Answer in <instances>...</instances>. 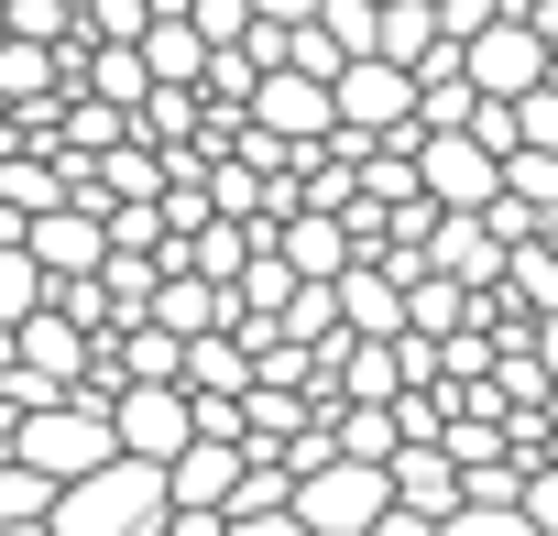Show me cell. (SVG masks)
I'll list each match as a JSON object with an SVG mask.
<instances>
[{
	"mask_svg": "<svg viewBox=\"0 0 558 536\" xmlns=\"http://www.w3.org/2000/svg\"><path fill=\"white\" fill-rule=\"evenodd\" d=\"M45 525H56V536H154V525H165V471H154V460H121V449H110L99 471L56 482Z\"/></svg>",
	"mask_w": 558,
	"mask_h": 536,
	"instance_id": "cell-1",
	"label": "cell"
},
{
	"mask_svg": "<svg viewBox=\"0 0 558 536\" xmlns=\"http://www.w3.org/2000/svg\"><path fill=\"white\" fill-rule=\"evenodd\" d=\"M12 460L45 471V482H77L110 460V405L99 394H56V405H23L12 416Z\"/></svg>",
	"mask_w": 558,
	"mask_h": 536,
	"instance_id": "cell-2",
	"label": "cell"
},
{
	"mask_svg": "<svg viewBox=\"0 0 558 536\" xmlns=\"http://www.w3.org/2000/svg\"><path fill=\"white\" fill-rule=\"evenodd\" d=\"M395 492H384V460H318V471H296L286 482V514H296V536H362L373 514H384Z\"/></svg>",
	"mask_w": 558,
	"mask_h": 536,
	"instance_id": "cell-3",
	"label": "cell"
},
{
	"mask_svg": "<svg viewBox=\"0 0 558 536\" xmlns=\"http://www.w3.org/2000/svg\"><path fill=\"white\" fill-rule=\"evenodd\" d=\"M329 132H362V143H416V77L384 66V56H351L329 77Z\"/></svg>",
	"mask_w": 558,
	"mask_h": 536,
	"instance_id": "cell-4",
	"label": "cell"
},
{
	"mask_svg": "<svg viewBox=\"0 0 558 536\" xmlns=\"http://www.w3.org/2000/svg\"><path fill=\"white\" fill-rule=\"evenodd\" d=\"M460 77H471L482 99H525L536 77H558V56H547V34H536V23L493 12L482 34H460Z\"/></svg>",
	"mask_w": 558,
	"mask_h": 536,
	"instance_id": "cell-5",
	"label": "cell"
},
{
	"mask_svg": "<svg viewBox=\"0 0 558 536\" xmlns=\"http://www.w3.org/2000/svg\"><path fill=\"white\" fill-rule=\"evenodd\" d=\"M186 438H197V427H186V394H175V383H110V449H121V460H154V471H165Z\"/></svg>",
	"mask_w": 558,
	"mask_h": 536,
	"instance_id": "cell-6",
	"label": "cell"
},
{
	"mask_svg": "<svg viewBox=\"0 0 558 536\" xmlns=\"http://www.w3.org/2000/svg\"><path fill=\"white\" fill-rule=\"evenodd\" d=\"M405 165H416V197H427V208H482L504 154H482L471 132H416V143H405Z\"/></svg>",
	"mask_w": 558,
	"mask_h": 536,
	"instance_id": "cell-7",
	"label": "cell"
},
{
	"mask_svg": "<svg viewBox=\"0 0 558 536\" xmlns=\"http://www.w3.org/2000/svg\"><path fill=\"white\" fill-rule=\"evenodd\" d=\"M241 121L274 132V143H329V88H318V77H286V66H263L252 99H241Z\"/></svg>",
	"mask_w": 558,
	"mask_h": 536,
	"instance_id": "cell-8",
	"label": "cell"
},
{
	"mask_svg": "<svg viewBox=\"0 0 558 536\" xmlns=\"http://www.w3.org/2000/svg\"><path fill=\"white\" fill-rule=\"evenodd\" d=\"M427 275H449V285L493 296V275H504V241H493L471 208H438V219H427Z\"/></svg>",
	"mask_w": 558,
	"mask_h": 536,
	"instance_id": "cell-9",
	"label": "cell"
},
{
	"mask_svg": "<svg viewBox=\"0 0 558 536\" xmlns=\"http://www.w3.org/2000/svg\"><path fill=\"white\" fill-rule=\"evenodd\" d=\"M329 307H340V329H351V340H395V329H405V285L384 275V263H362V252L329 275Z\"/></svg>",
	"mask_w": 558,
	"mask_h": 536,
	"instance_id": "cell-10",
	"label": "cell"
},
{
	"mask_svg": "<svg viewBox=\"0 0 558 536\" xmlns=\"http://www.w3.org/2000/svg\"><path fill=\"white\" fill-rule=\"evenodd\" d=\"M23 252L45 263V285H56V275H88V263H99V208H77V197L34 208V219H23Z\"/></svg>",
	"mask_w": 558,
	"mask_h": 536,
	"instance_id": "cell-11",
	"label": "cell"
},
{
	"mask_svg": "<svg viewBox=\"0 0 558 536\" xmlns=\"http://www.w3.org/2000/svg\"><path fill=\"white\" fill-rule=\"evenodd\" d=\"M143 318H154L165 340H208V329H230V285H208V275H154Z\"/></svg>",
	"mask_w": 558,
	"mask_h": 536,
	"instance_id": "cell-12",
	"label": "cell"
},
{
	"mask_svg": "<svg viewBox=\"0 0 558 536\" xmlns=\"http://www.w3.org/2000/svg\"><path fill=\"white\" fill-rule=\"evenodd\" d=\"M230 482H241V438H186L175 460H165V503H230Z\"/></svg>",
	"mask_w": 558,
	"mask_h": 536,
	"instance_id": "cell-13",
	"label": "cell"
},
{
	"mask_svg": "<svg viewBox=\"0 0 558 536\" xmlns=\"http://www.w3.org/2000/svg\"><path fill=\"white\" fill-rule=\"evenodd\" d=\"M384 492H395L405 514H449V503H460V471H449L438 438H405V449L384 460Z\"/></svg>",
	"mask_w": 558,
	"mask_h": 536,
	"instance_id": "cell-14",
	"label": "cell"
},
{
	"mask_svg": "<svg viewBox=\"0 0 558 536\" xmlns=\"http://www.w3.org/2000/svg\"><path fill=\"white\" fill-rule=\"evenodd\" d=\"M56 88H66L56 45H23V34H0V110H45Z\"/></svg>",
	"mask_w": 558,
	"mask_h": 536,
	"instance_id": "cell-15",
	"label": "cell"
},
{
	"mask_svg": "<svg viewBox=\"0 0 558 536\" xmlns=\"http://www.w3.org/2000/svg\"><path fill=\"white\" fill-rule=\"evenodd\" d=\"M427 45H438L427 0H373V56H384V66H416Z\"/></svg>",
	"mask_w": 558,
	"mask_h": 536,
	"instance_id": "cell-16",
	"label": "cell"
},
{
	"mask_svg": "<svg viewBox=\"0 0 558 536\" xmlns=\"http://www.w3.org/2000/svg\"><path fill=\"white\" fill-rule=\"evenodd\" d=\"M460 318H471V285H449V275H416V285H405V329H416V340H449Z\"/></svg>",
	"mask_w": 558,
	"mask_h": 536,
	"instance_id": "cell-17",
	"label": "cell"
},
{
	"mask_svg": "<svg viewBox=\"0 0 558 536\" xmlns=\"http://www.w3.org/2000/svg\"><path fill=\"white\" fill-rule=\"evenodd\" d=\"M514 307H558V263H547V241H514L504 252V275H493Z\"/></svg>",
	"mask_w": 558,
	"mask_h": 536,
	"instance_id": "cell-18",
	"label": "cell"
},
{
	"mask_svg": "<svg viewBox=\"0 0 558 536\" xmlns=\"http://www.w3.org/2000/svg\"><path fill=\"white\" fill-rule=\"evenodd\" d=\"M154 77H143V56L132 45H88V99H110V110H132Z\"/></svg>",
	"mask_w": 558,
	"mask_h": 536,
	"instance_id": "cell-19",
	"label": "cell"
},
{
	"mask_svg": "<svg viewBox=\"0 0 558 536\" xmlns=\"http://www.w3.org/2000/svg\"><path fill=\"white\" fill-rule=\"evenodd\" d=\"M34 307H45V263H34L23 241H0V329L34 318Z\"/></svg>",
	"mask_w": 558,
	"mask_h": 536,
	"instance_id": "cell-20",
	"label": "cell"
},
{
	"mask_svg": "<svg viewBox=\"0 0 558 536\" xmlns=\"http://www.w3.org/2000/svg\"><path fill=\"white\" fill-rule=\"evenodd\" d=\"M274 66H286V77H318V88H329V77H340L351 56H340V45H329L318 23H286V56H274Z\"/></svg>",
	"mask_w": 558,
	"mask_h": 536,
	"instance_id": "cell-21",
	"label": "cell"
},
{
	"mask_svg": "<svg viewBox=\"0 0 558 536\" xmlns=\"http://www.w3.org/2000/svg\"><path fill=\"white\" fill-rule=\"evenodd\" d=\"M427 536H547V525H525L514 503H449V514H438Z\"/></svg>",
	"mask_w": 558,
	"mask_h": 536,
	"instance_id": "cell-22",
	"label": "cell"
},
{
	"mask_svg": "<svg viewBox=\"0 0 558 536\" xmlns=\"http://www.w3.org/2000/svg\"><path fill=\"white\" fill-rule=\"evenodd\" d=\"M45 503H56V482H45V471L0 460V525H23V514H45Z\"/></svg>",
	"mask_w": 558,
	"mask_h": 536,
	"instance_id": "cell-23",
	"label": "cell"
},
{
	"mask_svg": "<svg viewBox=\"0 0 558 536\" xmlns=\"http://www.w3.org/2000/svg\"><path fill=\"white\" fill-rule=\"evenodd\" d=\"M77 12H88V34H99V45H132V34L154 23L143 0H77Z\"/></svg>",
	"mask_w": 558,
	"mask_h": 536,
	"instance_id": "cell-24",
	"label": "cell"
},
{
	"mask_svg": "<svg viewBox=\"0 0 558 536\" xmlns=\"http://www.w3.org/2000/svg\"><path fill=\"white\" fill-rule=\"evenodd\" d=\"M427 525H438V514H405V503H384V514H373L362 536H427Z\"/></svg>",
	"mask_w": 558,
	"mask_h": 536,
	"instance_id": "cell-25",
	"label": "cell"
},
{
	"mask_svg": "<svg viewBox=\"0 0 558 536\" xmlns=\"http://www.w3.org/2000/svg\"><path fill=\"white\" fill-rule=\"evenodd\" d=\"M0 536H56V525H45V514H23V525H0Z\"/></svg>",
	"mask_w": 558,
	"mask_h": 536,
	"instance_id": "cell-26",
	"label": "cell"
},
{
	"mask_svg": "<svg viewBox=\"0 0 558 536\" xmlns=\"http://www.w3.org/2000/svg\"><path fill=\"white\" fill-rule=\"evenodd\" d=\"M0 373H12V329H0Z\"/></svg>",
	"mask_w": 558,
	"mask_h": 536,
	"instance_id": "cell-27",
	"label": "cell"
}]
</instances>
